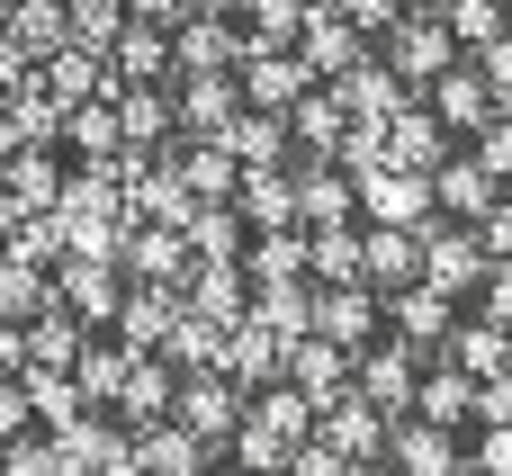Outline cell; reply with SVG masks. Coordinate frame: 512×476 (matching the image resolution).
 <instances>
[{
	"mask_svg": "<svg viewBox=\"0 0 512 476\" xmlns=\"http://www.w3.org/2000/svg\"><path fill=\"white\" fill-rule=\"evenodd\" d=\"M351 387L396 423V414H414V387H423V342H405V333H387V342H360V369H351Z\"/></svg>",
	"mask_w": 512,
	"mask_h": 476,
	"instance_id": "obj_1",
	"label": "cell"
},
{
	"mask_svg": "<svg viewBox=\"0 0 512 476\" xmlns=\"http://www.w3.org/2000/svg\"><path fill=\"white\" fill-rule=\"evenodd\" d=\"M477 279H486V243H477V225L432 216V225H423V288H441V297H477Z\"/></svg>",
	"mask_w": 512,
	"mask_h": 476,
	"instance_id": "obj_2",
	"label": "cell"
},
{
	"mask_svg": "<svg viewBox=\"0 0 512 476\" xmlns=\"http://www.w3.org/2000/svg\"><path fill=\"white\" fill-rule=\"evenodd\" d=\"M351 189H360V207H369L378 225H414V234H423V225L441 216V207H432V171H405V162H369Z\"/></svg>",
	"mask_w": 512,
	"mask_h": 476,
	"instance_id": "obj_3",
	"label": "cell"
},
{
	"mask_svg": "<svg viewBox=\"0 0 512 476\" xmlns=\"http://www.w3.org/2000/svg\"><path fill=\"white\" fill-rule=\"evenodd\" d=\"M351 369H360V351H351V342H333V333H315V324L288 342V387H297L315 414H324L333 396H351Z\"/></svg>",
	"mask_w": 512,
	"mask_h": 476,
	"instance_id": "obj_4",
	"label": "cell"
},
{
	"mask_svg": "<svg viewBox=\"0 0 512 476\" xmlns=\"http://www.w3.org/2000/svg\"><path fill=\"white\" fill-rule=\"evenodd\" d=\"M234 81H243V99H252V108H288L315 72H306V54H297V45H243V54H234Z\"/></svg>",
	"mask_w": 512,
	"mask_h": 476,
	"instance_id": "obj_5",
	"label": "cell"
},
{
	"mask_svg": "<svg viewBox=\"0 0 512 476\" xmlns=\"http://www.w3.org/2000/svg\"><path fill=\"white\" fill-rule=\"evenodd\" d=\"M216 369H225V378L252 396V387H270V378H288V342H279L270 324L234 315V324H225V360H216Z\"/></svg>",
	"mask_w": 512,
	"mask_h": 476,
	"instance_id": "obj_6",
	"label": "cell"
},
{
	"mask_svg": "<svg viewBox=\"0 0 512 476\" xmlns=\"http://www.w3.org/2000/svg\"><path fill=\"white\" fill-rule=\"evenodd\" d=\"M297 54H306V72H315V81H333V72H342V63H360L369 45H360V27H351L333 0H315V9L297 18Z\"/></svg>",
	"mask_w": 512,
	"mask_h": 476,
	"instance_id": "obj_7",
	"label": "cell"
},
{
	"mask_svg": "<svg viewBox=\"0 0 512 476\" xmlns=\"http://www.w3.org/2000/svg\"><path fill=\"white\" fill-rule=\"evenodd\" d=\"M288 180H297V225H342V216H360V189H351V171H342V162L306 153Z\"/></svg>",
	"mask_w": 512,
	"mask_h": 476,
	"instance_id": "obj_8",
	"label": "cell"
},
{
	"mask_svg": "<svg viewBox=\"0 0 512 476\" xmlns=\"http://www.w3.org/2000/svg\"><path fill=\"white\" fill-rule=\"evenodd\" d=\"M495 189H504V180H495L477 153H441V162H432V207L459 216V225H477V216L495 207Z\"/></svg>",
	"mask_w": 512,
	"mask_h": 476,
	"instance_id": "obj_9",
	"label": "cell"
},
{
	"mask_svg": "<svg viewBox=\"0 0 512 476\" xmlns=\"http://www.w3.org/2000/svg\"><path fill=\"white\" fill-rule=\"evenodd\" d=\"M378 315L405 333V342H441L450 324H459V297H441V288H423V279H405V288H378Z\"/></svg>",
	"mask_w": 512,
	"mask_h": 476,
	"instance_id": "obj_10",
	"label": "cell"
},
{
	"mask_svg": "<svg viewBox=\"0 0 512 476\" xmlns=\"http://www.w3.org/2000/svg\"><path fill=\"white\" fill-rule=\"evenodd\" d=\"M180 423H189L198 441L234 432V423H243V387H234L225 369H180Z\"/></svg>",
	"mask_w": 512,
	"mask_h": 476,
	"instance_id": "obj_11",
	"label": "cell"
},
{
	"mask_svg": "<svg viewBox=\"0 0 512 476\" xmlns=\"http://www.w3.org/2000/svg\"><path fill=\"white\" fill-rule=\"evenodd\" d=\"M342 126H351V108H342V90H333V81H306V90L288 99V144H306V153H324V162H333Z\"/></svg>",
	"mask_w": 512,
	"mask_h": 476,
	"instance_id": "obj_12",
	"label": "cell"
},
{
	"mask_svg": "<svg viewBox=\"0 0 512 476\" xmlns=\"http://www.w3.org/2000/svg\"><path fill=\"white\" fill-rule=\"evenodd\" d=\"M360 279H369V288L423 279V234H414V225H369V234H360Z\"/></svg>",
	"mask_w": 512,
	"mask_h": 476,
	"instance_id": "obj_13",
	"label": "cell"
},
{
	"mask_svg": "<svg viewBox=\"0 0 512 476\" xmlns=\"http://www.w3.org/2000/svg\"><path fill=\"white\" fill-rule=\"evenodd\" d=\"M333 90H342V108H351V117H396V108L414 99V81H405V72H387V63H369V54H360V63H342V72H333Z\"/></svg>",
	"mask_w": 512,
	"mask_h": 476,
	"instance_id": "obj_14",
	"label": "cell"
},
{
	"mask_svg": "<svg viewBox=\"0 0 512 476\" xmlns=\"http://www.w3.org/2000/svg\"><path fill=\"white\" fill-rule=\"evenodd\" d=\"M378 153L405 162V171H432V162L450 153V126L423 117V108H396V117H378Z\"/></svg>",
	"mask_w": 512,
	"mask_h": 476,
	"instance_id": "obj_15",
	"label": "cell"
},
{
	"mask_svg": "<svg viewBox=\"0 0 512 476\" xmlns=\"http://www.w3.org/2000/svg\"><path fill=\"white\" fill-rule=\"evenodd\" d=\"M396 63H405V81H432V72H450V63H459V36L441 27V9L396 18Z\"/></svg>",
	"mask_w": 512,
	"mask_h": 476,
	"instance_id": "obj_16",
	"label": "cell"
},
{
	"mask_svg": "<svg viewBox=\"0 0 512 476\" xmlns=\"http://www.w3.org/2000/svg\"><path fill=\"white\" fill-rule=\"evenodd\" d=\"M432 108H441V126H486V117H495L504 99H495V90H486V72H477V63L459 54L450 72H432Z\"/></svg>",
	"mask_w": 512,
	"mask_h": 476,
	"instance_id": "obj_17",
	"label": "cell"
},
{
	"mask_svg": "<svg viewBox=\"0 0 512 476\" xmlns=\"http://www.w3.org/2000/svg\"><path fill=\"white\" fill-rule=\"evenodd\" d=\"M369 324H378V288L369 279H342V288H315V333H333V342H369Z\"/></svg>",
	"mask_w": 512,
	"mask_h": 476,
	"instance_id": "obj_18",
	"label": "cell"
},
{
	"mask_svg": "<svg viewBox=\"0 0 512 476\" xmlns=\"http://www.w3.org/2000/svg\"><path fill=\"white\" fill-rule=\"evenodd\" d=\"M387 459H396V468H414V476H441V468H459L468 450H459V441H441V423H432V414H414V423L396 414V423H387Z\"/></svg>",
	"mask_w": 512,
	"mask_h": 476,
	"instance_id": "obj_19",
	"label": "cell"
},
{
	"mask_svg": "<svg viewBox=\"0 0 512 476\" xmlns=\"http://www.w3.org/2000/svg\"><path fill=\"white\" fill-rule=\"evenodd\" d=\"M441 360H450V369H468V378H495V369H512V333L495 324V315L450 324V333H441Z\"/></svg>",
	"mask_w": 512,
	"mask_h": 476,
	"instance_id": "obj_20",
	"label": "cell"
},
{
	"mask_svg": "<svg viewBox=\"0 0 512 476\" xmlns=\"http://www.w3.org/2000/svg\"><path fill=\"white\" fill-rule=\"evenodd\" d=\"M243 225H297V180L279 162H243V198H234Z\"/></svg>",
	"mask_w": 512,
	"mask_h": 476,
	"instance_id": "obj_21",
	"label": "cell"
},
{
	"mask_svg": "<svg viewBox=\"0 0 512 476\" xmlns=\"http://www.w3.org/2000/svg\"><path fill=\"white\" fill-rule=\"evenodd\" d=\"M252 324H270L279 342H297L306 324H315V288L306 279H252V306H243Z\"/></svg>",
	"mask_w": 512,
	"mask_h": 476,
	"instance_id": "obj_22",
	"label": "cell"
},
{
	"mask_svg": "<svg viewBox=\"0 0 512 476\" xmlns=\"http://www.w3.org/2000/svg\"><path fill=\"white\" fill-rule=\"evenodd\" d=\"M234 54H243V36H234L225 18H207V9H189V18H180V63H171V72H234Z\"/></svg>",
	"mask_w": 512,
	"mask_h": 476,
	"instance_id": "obj_23",
	"label": "cell"
},
{
	"mask_svg": "<svg viewBox=\"0 0 512 476\" xmlns=\"http://www.w3.org/2000/svg\"><path fill=\"white\" fill-rule=\"evenodd\" d=\"M216 144H225L234 162H288V117H279V108H243V117L216 126Z\"/></svg>",
	"mask_w": 512,
	"mask_h": 476,
	"instance_id": "obj_24",
	"label": "cell"
},
{
	"mask_svg": "<svg viewBox=\"0 0 512 476\" xmlns=\"http://www.w3.org/2000/svg\"><path fill=\"white\" fill-rule=\"evenodd\" d=\"M414 414H432L441 432H459V423H477V378L441 360V369H432V378L414 387Z\"/></svg>",
	"mask_w": 512,
	"mask_h": 476,
	"instance_id": "obj_25",
	"label": "cell"
},
{
	"mask_svg": "<svg viewBox=\"0 0 512 476\" xmlns=\"http://www.w3.org/2000/svg\"><path fill=\"white\" fill-rule=\"evenodd\" d=\"M324 441H333V450L360 468V459H378V450H387V414H378L369 396H360V405H342V396H333V414H324Z\"/></svg>",
	"mask_w": 512,
	"mask_h": 476,
	"instance_id": "obj_26",
	"label": "cell"
},
{
	"mask_svg": "<svg viewBox=\"0 0 512 476\" xmlns=\"http://www.w3.org/2000/svg\"><path fill=\"white\" fill-rule=\"evenodd\" d=\"M234 99H243V81L234 72H189V90H180V135L198 126V135H216L225 117H234Z\"/></svg>",
	"mask_w": 512,
	"mask_h": 476,
	"instance_id": "obj_27",
	"label": "cell"
},
{
	"mask_svg": "<svg viewBox=\"0 0 512 476\" xmlns=\"http://www.w3.org/2000/svg\"><path fill=\"white\" fill-rule=\"evenodd\" d=\"M306 279H360V225L342 216V225H306Z\"/></svg>",
	"mask_w": 512,
	"mask_h": 476,
	"instance_id": "obj_28",
	"label": "cell"
},
{
	"mask_svg": "<svg viewBox=\"0 0 512 476\" xmlns=\"http://www.w3.org/2000/svg\"><path fill=\"white\" fill-rule=\"evenodd\" d=\"M252 279H306V225H252Z\"/></svg>",
	"mask_w": 512,
	"mask_h": 476,
	"instance_id": "obj_29",
	"label": "cell"
},
{
	"mask_svg": "<svg viewBox=\"0 0 512 476\" xmlns=\"http://www.w3.org/2000/svg\"><path fill=\"white\" fill-rule=\"evenodd\" d=\"M441 27H450V36L477 54L486 36H504V0H441Z\"/></svg>",
	"mask_w": 512,
	"mask_h": 476,
	"instance_id": "obj_30",
	"label": "cell"
},
{
	"mask_svg": "<svg viewBox=\"0 0 512 476\" xmlns=\"http://www.w3.org/2000/svg\"><path fill=\"white\" fill-rule=\"evenodd\" d=\"M297 18H306V0H252V36L243 45H297Z\"/></svg>",
	"mask_w": 512,
	"mask_h": 476,
	"instance_id": "obj_31",
	"label": "cell"
},
{
	"mask_svg": "<svg viewBox=\"0 0 512 476\" xmlns=\"http://www.w3.org/2000/svg\"><path fill=\"white\" fill-rule=\"evenodd\" d=\"M162 405H171V360H153V369L126 378V414H135V423H153Z\"/></svg>",
	"mask_w": 512,
	"mask_h": 476,
	"instance_id": "obj_32",
	"label": "cell"
},
{
	"mask_svg": "<svg viewBox=\"0 0 512 476\" xmlns=\"http://www.w3.org/2000/svg\"><path fill=\"white\" fill-rule=\"evenodd\" d=\"M477 162H486L495 180H512V117H504V108H495V117L477 126Z\"/></svg>",
	"mask_w": 512,
	"mask_h": 476,
	"instance_id": "obj_33",
	"label": "cell"
},
{
	"mask_svg": "<svg viewBox=\"0 0 512 476\" xmlns=\"http://www.w3.org/2000/svg\"><path fill=\"white\" fill-rule=\"evenodd\" d=\"M468 63L486 72V90H495V99H512V27H504V36H486V45L468 54Z\"/></svg>",
	"mask_w": 512,
	"mask_h": 476,
	"instance_id": "obj_34",
	"label": "cell"
},
{
	"mask_svg": "<svg viewBox=\"0 0 512 476\" xmlns=\"http://www.w3.org/2000/svg\"><path fill=\"white\" fill-rule=\"evenodd\" d=\"M477 315H495L512 333V261H486V279H477Z\"/></svg>",
	"mask_w": 512,
	"mask_h": 476,
	"instance_id": "obj_35",
	"label": "cell"
},
{
	"mask_svg": "<svg viewBox=\"0 0 512 476\" xmlns=\"http://www.w3.org/2000/svg\"><path fill=\"white\" fill-rule=\"evenodd\" d=\"M72 306H81V315H108V306H117V279H108L99 261H81V270H72Z\"/></svg>",
	"mask_w": 512,
	"mask_h": 476,
	"instance_id": "obj_36",
	"label": "cell"
},
{
	"mask_svg": "<svg viewBox=\"0 0 512 476\" xmlns=\"http://www.w3.org/2000/svg\"><path fill=\"white\" fill-rule=\"evenodd\" d=\"M126 360H135V351H81V387H90V396L126 387Z\"/></svg>",
	"mask_w": 512,
	"mask_h": 476,
	"instance_id": "obj_37",
	"label": "cell"
},
{
	"mask_svg": "<svg viewBox=\"0 0 512 476\" xmlns=\"http://www.w3.org/2000/svg\"><path fill=\"white\" fill-rule=\"evenodd\" d=\"M72 459H90V468H99V459H108V468H126V441H117V432H99V423H72Z\"/></svg>",
	"mask_w": 512,
	"mask_h": 476,
	"instance_id": "obj_38",
	"label": "cell"
},
{
	"mask_svg": "<svg viewBox=\"0 0 512 476\" xmlns=\"http://www.w3.org/2000/svg\"><path fill=\"white\" fill-rule=\"evenodd\" d=\"M477 243H486V261H512V198H495L477 216Z\"/></svg>",
	"mask_w": 512,
	"mask_h": 476,
	"instance_id": "obj_39",
	"label": "cell"
},
{
	"mask_svg": "<svg viewBox=\"0 0 512 476\" xmlns=\"http://www.w3.org/2000/svg\"><path fill=\"white\" fill-rule=\"evenodd\" d=\"M477 423H512V369L477 378Z\"/></svg>",
	"mask_w": 512,
	"mask_h": 476,
	"instance_id": "obj_40",
	"label": "cell"
},
{
	"mask_svg": "<svg viewBox=\"0 0 512 476\" xmlns=\"http://www.w3.org/2000/svg\"><path fill=\"white\" fill-rule=\"evenodd\" d=\"M477 432H486V441H477L468 459H477V468H504V476H512V423H477Z\"/></svg>",
	"mask_w": 512,
	"mask_h": 476,
	"instance_id": "obj_41",
	"label": "cell"
},
{
	"mask_svg": "<svg viewBox=\"0 0 512 476\" xmlns=\"http://www.w3.org/2000/svg\"><path fill=\"white\" fill-rule=\"evenodd\" d=\"M333 9H342L351 27H396V18H405V0H333Z\"/></svg>",
	"mask_w": 512,
	"mask_h": 476,
	"instance_id": "obj_42",
	"label": "cell"
},
{
	"mask_svg": "<svg viewBox=\"0 0 512 476\" xmlns=\"http://www.w3.org/2000/svg\"><path fill=\"white\" fill-rule=\"evenodd\" d=\"M126 135H162V99H126Z\"/></svg>",
	"mask_w": 512,
	"mask_h": 476,
	"instance_id": "obj_43",
	"label": "cell"
},
{
	"mask_svg": "<svg viewBox=\"0 0 512 476\" xmlns=\"http://www.w3.org/2000/svg\"><path fill=\"white\" fill-rule=\"evenodd\" d=\"M126 63L135 72H162V36H126Z\"/></svg>",
	"mask_w": 512,
	"mask_h": 476,
	"instance_id": "obj_44",
	"label": "cell"
},
{
	"mask_svg": "<svg viewBox=\"0 0 512 476\" xmlns=\"http://www.w3.org/2000/svg\"><path fill=\"white\" fill-rule=\"evenodd\" d=\"M81 144H90V153H108V144H117V117H99V108H90V117H81Z\"/></svg>",
	"mask_w": 512,
	"mask_h": 476,
	"instance_id": "obj_45",
	"label": "cell"
},
{
	"mask_svg": "<svg viewBox=\"0 0 512 476\" xmlns=\"http://www.w3.org/2000/svg\"><path fill=\"white\" fill-rule=\"evenodd\" d=\"M81 36H117V0H90L81 9Z\"/></svg>",
	"mask_w": 512,
	"mask_h": 476,
	"instance_id": "obj_46",
	"label": "cell"
},
{
	"mask_svg": "<svg viewBox=\"0 0 512 476\" xmlns=\"http://www.w3.org/2000/svg\"><path fill=\"white\" fill-rule=\"evenodd\" d=\"M144 18H189V0H135Z\"/></svg>",
	"mask_w": 512,
	"mask_h": 476,
	"instance_id": "obj_47",
	"label": "cell"
},
{
	"mask_svg": "<svg viewBox=\"0 0 512 476\" xmlns=\"http://www.w3.org/2000/svg\"><path fill=\"white\" fill-rule=\"evenodd\" d=\"M189 9H207V18H225V9H243V0H189Z\"/></svg>",
	"mask_w": 512,
	"mask_h": 476,
	"instance_id": "obj_48",
	"label": "cell"
},
{
	"mask_svg": "<svg viewBox=\"0 0 512 476\" xmlns=\"http://www.w3.org/2000/svg\"><path fill=\"white\" fill-rule=\"evenodd\" d=\"M504 27H512V0H504Z\"/></svg>",
	"mask_w": 512,
	"mask_h": 476,
	"instance_id": "obj_49",
	"label": "cell"
},
{
	"mask_svg": "<svg viewBox=\"0 0 512 476\" xmlns=\"http://www.w3.org/2000/svg\"><path fill=\"white\" fill-rule=\"evenodd\" d=\"M423 9H441V0H423Z\"/></svg>",
	"mask_w": 512,
	"mask_h": 476,
	"instance_id": "obj_50",
	"label": "cell"
}]
</instances>
